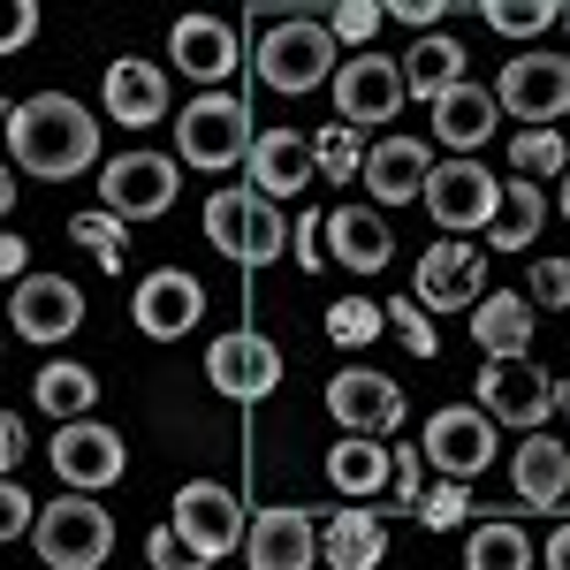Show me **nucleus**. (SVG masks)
Listing matches in <instances>:
<instances>
[{
    "label": "nucleus",
    "instance_id": "nucleus-1",
    "mask_svg": "<svg viewBox=\"0 0 570 570\" xmlns=\"http://www.w3.org/2000/svg\"><path fill=\"white\" fill-rule=\"evenodd\" d=\"M8 160H16L23 176H46V183L85 176L91 160H99V122H91V107H77L69 91L16 99V115H8Z\"/></svg>",
    "mask_w": 570,
    "mask_h": 570
},
{
    "label": "nucleus",
    "instance_id": "nucleus-2",
    "mask_svg": "<svg viewBox=\"0 0 570 570\" xmlns=\"http://www.w3.org/2000/svg\"><path fill=\"white\" fill-rule=\"evenodd\" d=\"M206 244H214L228 266L259 274V266L289 259V220H282V206L259 198L252 183H244V190H214V198H206Z\"/></svg>",
    "mask_w": 570,
    "mask_h": 570
},
{
    "label": "nucleus",
    "instance_id": "nucleus-3",
    "mask_svg": "<svg viewBox=\"0 0 570 570\" xmlns=\"http://www.w3.org/2000/svg\"><path fill=\"white\" fill-rule=\"evenodd\" d=\"M335 31H327V16H282V23H266L259 46H252V69H259V85L266 91H312V85H327L335 77Z\"/></svg>",
    "mask_w": 570,
    "mask_h": 570
},
{
    "label": "nucleus",
    "instance_id": "nucleus-4",
    "mask_svg": "<svg viewBox=\"0 0 570 570\" xmlns=\"http://www.w3.org/2000/svg\"><path fill=\"white\" fill-rule=\"evenodd\" d=\"M252 137H259L252 107H244L236 91L214 85V91H198V99L176 115V160L183 168H244Z\"/></svg>",
    "mask_w": 570,
    "mask_h": 570
},
{
    "label": "nucleus",
    "instance_id": "nucleus-5",
    "mask_svg": "<svg viewBox=\"0 0 570 570\" xmlns=\"http://www.w3.org/2000/svg\"><path fill=\"white\" fill-rule=\"evenodd\" d=\"M23 540L46 556V570H99L107 548H115V518L91 494H61V502H46L39 518H31Z\"/></svg>",
    "mask_w": 570,
    "mask_h": 570
},
{
    "label": "nucleus",
    "instance_id": "nucleus-6",
    "mask_svg": "<svg viewBox=\"0 0 570 570\" xmlns=\"http://www.w3.org/2000/svg\"><path fill=\"white\" fill-rule=\"evenodd\" d=\"M46 456H53V472H61V487L69 494H99V487H122V472H130V449H122V434L115 426H99V419H61L53 426V441H46Z\"/></svg>",
    "mask_w": 570,
    "mask_h": 570
},
{
    "label": "nucleus",
    "instance_id": "nucleus-7",
    "mask_svg": "<svg viewBox=\"0 0 570 570\" xmlns=\"http://www.w3.org/2000/svg\"><path fill=\"white\" fill-rule=\"evenodd\" d=\"M494 419H487L480 403H449V411H434L426 419V441H419V456H426V472H441V480L472 487L494 464Z\"/></svg>",
    "mask_w": 570,
    "mask_h": 570
},
{
    "label": "nucleus",
    "instance_id": "nucleus-8",
    "mask_svg": "<svg viewBox=\"0 0 570 570\" xmlns=\"http://www.w3.org/2000/svg\"><path fill=\"white\" fill-rule=\"evenodd\" d=\"M494 107L518 115L525 130H548L570 115V53H518L502 77H494Z\"/></svg>",
    "mask_w": 570,
    "mask_h": 570
},
{
    "label": "nucleus",
    "instance_id": "nucleus-9",
    "mask_svg": "<svg viewBox=\"0 0 570 570\" xmlns=\"http://www.w3.org/2000/svg\"><path fill=\"white\" fill-rule=\"evenodd\" d=\"M176 190H183V160H168V153H122V160L99 168V206L122 214V220L168 214Z\"/></svg>",
    "mask_w": 570,
    "mask_h": 570
},
{
    "label": "nucleus",
    "instance_id": "nucleus-10",
    "mask_svg": "<svg viewBox=\"0 0 570 570\" xmlns=\"http://www.w3.org/2000/svg\"><path fill=\"white\" fill-rule=\"evenodd\" d=\"M480 411L494 426H518V434H540L556 419V381L532 373L525 357H487L480 365Z\"/></svg>",
    "mask_w": 570,
    "mask_h": 570
},
{
    "label": "nucleus",
    "instance_id": "nucleus-11",
    "mask_svg": "<svg viewBox=\"0 0 570 570\" xmlns=\"http://www.w3.org/2000/svg\"><path fill=\"white\" fill-rule=\"evenodd\" d=\"M426 214H434V228H449V236H464V228H487L494 220V206H502V183L487 176L472 153H456V160H441V168H426Z\"/></svg>",
    "mask_w": 570,
    "mask_h": 570
},
{
    "label": "nucleus",
    "instance_id": "nucleus-12",
    "mask_svg": "<svg viewBox=\"0 0 570 570\" xmlns=\"http://www.w3.org/2000/svg\"><path fill=\"white\" fill-rule=\"evenodd\" d=\"M335 122H351V130H381L395 122V107H403V69H395L389 53H351V61H335Z\"/></svg>",
    "mask_w": 570,
    "mask_h": 570
},
{
    "label": "nucleus",
    "instance_id": "nucleus-13",
    "mask_svg": "<svg viewBox=\"0 0 570 570\" xmlns=\"http://www.w3.org/2000/svg\"><path fill=\"white\" fill-rule=\"evenodd\" d=\"M411 297L426 312H472L487 297V259L464 244V236H441L419 252V274H411Z\"/></svg>",
    "mask_w": 570,
    "mask_h": 570
},
{
    "label": "nucleus",
    "instance_id": "nucleus-14",
    "mask_svg": "<svg viewBox=\"0 0 570 570\" xmlns=\"http://www.w3.org/2000/svg\"><path fill=\"white\" fill-rule=\"evenodd\" d=\"M130 320H137V335H153V343H183L206 320V282L183 274V266H160V274H145L130 289Z\"/></svg>",
    "mask_w": 570,
    "mask_h": 570
},
{
    "label": "nucleus",
    "instance_id": "nucleus-15",
    "mask_svg": "<svg viewBox=\"0 0 570 570\" xmlns=\"http://www.w3.org/2000/svg\"><path fill=\"white\" fill-rule=\"evenodd\" d=\"M206 381L228 403H266V395L282 389V351L266 343L259 327H228L214 351H206Z\"/></svg>",
    "mask_w": 570,
    "mask_h": 570
},
{
    "label": "nucleus",
    "instance_id": "nucleus-16",
    "mask_svg": "<svg viewBox=\"0 0 570 570\" xmlns=\"http://www.w3.org/2000/svg\"><path fill=\"white\" fill-rule=\"evenodd\" d=\"M8 327H16L23 343H61V335L85 327V289H77L69 274H23V282L8 289Z\"/></svg>",
    "mask_w": 570,
    "mask_h": 570
},
{
    "label": "nucleus",
    "instance_id": "nucleus-17",
    "mask_svg": "<svg viewBox=\"0 0 570 570\" xmlns=\"http://www.w3.org/2000/svg\"><path fill=\"white\" fill-rule=\"evenodd\" d=\"M168 525H176L206 563H220V556H236V548H244V525H252V518H244V502H236L220 480H190L176 494V518H168Z\"/></svg>",
    "mask_w": 570,
    "mask_h": 570
},
{
    "label": "nucleus",
    "instance_id": "nucleus-18",
    "mask_svg": "<svg viewBox=\"0 0 570 570\" xmlns=\"http://www.w3.org/2000/svg\"><path fill=\"white\" fill-rule=\"evenodd\" d=\"M327 411H335L343 434L389 441L395 426H403V389H395L389 373H373V365H343V373L327 381Z\"/></svg>",
    "mask_w": 570,
    "mask_h": 570
},
{
    "label": "nucleus",
    "instance_id": "nucleus-19",
    "mask_svg": "<svg viewBox=\"0 0 570 570\" xmlns=\"http://www.w3.org/2000/svg\"><path fill=\"white\" fill-rule=\"evenodd\" d=\"M252 570H312L320 563V518L312 510H252L244 525V548H236Z\"/></svg>",
    "mask_w": 570,
    "mask_h": 570
},
{
    "label": "nucleus",
    "instance_id": "nucleus-20",
    "mask_svg": "<svg viewBox=\"0 0 570 570\" xmlns=\"http://www.w3.org/2000/svg\"><path fill=\"white\" fill-rule=\"evenodd\" d=\"M168 61H176L183 77H198V85H220V77H236V61H244V31H228L220 16H176Z\"/></svg>",
    "mask_w": 570,
    "mask_h": 570
},
{
    "label": "nucleus",
    "instance_id": "nucleus-21",
    "mask_svg": "<svg viewBox=\"0 0 570 570\" xmlns=\"http://www.w3.org/2000/svg\"><path fill=\"white\" fill-rule=\"evenodd\" d=\"M244 168H252V190L259 198H297L320 168H312V137L305 130H259L252 137V153H244Z\"/></svg>",
    "mask_w": 570,
    "mask_h": 570
},
{
    "label": "nucleus",
    "instance_id": "nucleus-22",
    "mask_svg": "<svg viewBox=\"0 0 570 570\" xmlns=\"http://www.w3.org/2000/svg\"><path fill=\"white\" fill-rule=\"evenodd\" d=\"M426 137H381V145H365V190H373V206H411L419 190H426Z\"/></svg>",
    "mask_w": 570,
    "mask_h": 570
},
{
    "label": "nucleus",
    "instance_id": "nucleus-23",
    "mask_svg": "<svg viewBox=\"0 0 570 570\" xmlns=\"http://www.w3.org/2000/svg\"><path fill=\"white\" fill-rule=\"evenodd\" d=\"M320 244H327V259L351 266V274H381L395 259V228L381 214H365V206H335L327 228H320Z\"/></svg>",
    "mask_w": 570,
    "mask_h": 570
},
{
    "label": "nucleus",
    "instance_id": "nucleus-24",
    "mask_svg": "<svg viewBox=\"0 0 570 570\" xmlns=\"http://www.w3.org/2000/svg\"><path fill=\"white\" fill-rule=\"evenodd\" d=\"M426 107H434V137L449 145V153H480L487 137L502 130V107H494V91L472 85V77H464V85H449L441 99H426Z\"/></svg>",
    "mask_w": 570,
    "mask_h": 570
},
{
    "label": "nucleus",
    "instance_id": "nucleus-25",
    "mask_svg": "<svg viewBox=\"0 0 570 570\" xmlns=\"http://www.w3.org/2000/svg\"><path fill=\"white\" fill-rule=\"evenodd\" d=\"M381 556H389V525L373 518V502H343L320 525V563L327 570H373Z\"/></svg>",
    "mask_w": 570,
    "mask_h": 570
},
{
    "label": "nucleus",
    "instance_id": "nucleus-26",
    "mask_svg": "<svg viewBox=\"0 0 570 570\" xmlns=\"http://www.w3.org/2000/svg\"><path fill=\"white\" fill-rule=\"evenodd\" d=\"M107 115H115L122 130H153V122L168 115V77H160L153 61H115V69H107Z\"/></svg>",
    "mask_w": 570,
    "mask_h": 570
},
{
    "label": "nucleus",
    "instance_id": "nucleus-27",
    "mask_svg": "<svg viewBox=\"0 0 570 570\" xmlns=\"http://www.w3.org/2000/svg\"><path fill=\"white\" fill-rule=\"evenodd\" d=\"M472 343H480L487 357H525L532 351V297L487 289L480 305H472Z\"/></svg>",
    "mask_w": 570,
    "mask_h": 570
},
{
    "label": "nucleus",
    "instance_id": "nucleus-28",
    "mask_svg": "<svg viewBox=\"0 0 570 570\" xmlns=\"http://www.w3.org/2000/svg\"><path fill=\"white\" fill-rule=\"evenodd\" d=\"M327 487L343 494V502H373V494H389V449L373 434H343L327 449Z\"/></svg>",
    "mask_w": 570,
    "mask_h": 570
},
{
    "label": "nucleus",
    "instance_id": "nucleus-29",
    "mask_svg": "<svg viewBox=\"0 0 570 570\" xmlns=\"http://www.w3.org/2000/svg\"><path fill=\"white\" fill-rule=\"evenodd\" d=\"M570 494V449L548 434H525V449H518V502L525 510H556Z\"/></svg>",
    "mask_w": 570,
    "mask_h": 570
},
{
    "label": "nucleus",
    "instance_id": "nucleus-30",
    "mask_svg": "<svg viewBox=\"0 0 570 570\" xmlns=\"http://www.w3.org/2000/svg\"><path fill=\"white\" fill-rule=\"evenodd\" d=\"M395 69H403V91H419V99H441L449 85H464V46L449 39V31H419V46H411Z\"/></svg>",
    "mask_w": 570,
    "mask_h": 570
},
{
    "label": "nucleus",
    "instance_id": "nucleus-31",
    "mask_svg": "<svg viewBox=\"0 0 570 570\" xmlns=\"http://www.w3.org/2000/svg\"><path fill=\"white\" fill-rule=\"evenodd\" d=\"M540 220H548V190L532 176L502 183V206H494V220H487V244L494 252H525L532 236H540Z\"/></svg>",
    "mask_w": 570,
    "mask_h": 570
},
{
    "label": "nucleus",
    "instance_id": "nucleus-32",
    "mask_svg": "<svg viewBox=\"0 0 570 570\" xmlns=\"http://www.w3.org/2000/svg\"><path fill=\"white\" fill-rule=\"evenodd\" d=\"M464 570H532V540L510 518H480L464 532Z\"/></svg>",
    "mask_w": 570,
    "mask_h": 570
},
{
    "label": "nucleus",
    "instance_id": "nucleus-33",
    "mask_svg": "<svg viewBox=\"0 0 570 570\" xmlns=\"http://www.w3.org/2000/svg\"><path fill=\"white\" fill-rule=\"evenodd\" d=\"M31 403H39V411H53V419H85L91 403H99V381H91L85 365L53 357V365H39V381H31Z\"/></svg>",
    "mask_w": 570,
    "mask_h": 570
},
{
    "label": "nucleus",
    "instance_id": "nucleus-34",
    "mask_svg": "<svg viewBox=\"0 0 570 570\" xmlns=\"http://www.w3.org/2000/svg\"><path fill=\"white\" fill-rule=\"evenodd\" d=\"M381 327H389V312L373 305V297H335V305H327V343H335V351H373Z\"/></svg>",
    "mask_w": 570,
    "mask_h": 570
},
{
    "label": "nucleus",
    "instance_id": "nucleus-35",
    "mask_svg": "<svg viewBox=\"0 0 570 570\" xmlns=\"http://www.w3.org/2000/svg\"><path fill=\"white\" fill-rule=\"evenodd\" d=\"M69 236L85 244L91 259L107 266V274H122V252H130V228H122V214H107V206H91V214L69 220Z\"/></svg>",
    "mask_w": 570,
    "mask_h": 570
},
{
    "label": "nucleus",
    "instance_id": "nucleus-36",
    "mask_svg": "<svg viewBox=\"0 0 570 570\" xmlns=\"http://www.w3.org/2000/svg\"><path fill=\"white\" fill-rule=\"evenodd\" d=\"M510 168H518V176H563L570 168V145H563V130H556V122H548V130H518L510 137Z\"/></svg>",
    "mask_w": 570,
    "mask_h": 570
},
{
    "label": "nucleus",
    "instance_id": "nucleus-37",
    "mask_svg": "<svg viewBox=\"0 0 570 570\" xmlns=\"http://www.w3.org/2000/svg\"><path fill=\"white\" fill-rule=\"evenodd\" d=\"M312 168L327 183H357V168H365V145H357L351 122H327V130H312Z\"/></svg>",
    "mask_w": 570,
    "mask_h": 570
},
{
    "label": "nucleus",
    "instance_id": "nucleus-38",
    "mask_svg": "<svg viewBox=\"0 0 570 570\" xmlns=\"http://www.w3.org/2000/svg\"><path fill=\"white\" fill-rule=\"evenodd\" d=\"M487 31H502V39H540L548 23H556V0H480Z\"/></svg>",
    "mask_w": 570,
    "mask_h": 570
},
{
    "label": "nucleus",
    "instance_id": "nucleus-39",
    "mask_svg": "<svg viewBox=\"0 0 570 570\" xmlns=\"http://www.w3.org/2000/svg\"><path fill=\"white\" fill-rule=\"evenodd\" d=\"M381 312H389V327H395V335H403V351H411V357H434V351H441L434 320H426V305H419L411 289H403V297H389V305H381Z\"/></svg>",
    "mask_w": 570,
    "mask_h": 570
},
{
    "label": "nucleus",
    "instance_id": "nucleus-40",
    "mask_svg": "<svg viewBox=\"0 0 570 570\" xmlns=\"http://www.w3.org/2000/svg\"><path fill=\"white\" fill-rule=\"evenodd\" d=\"M381 23H389V16H381V0H335V8H327L335 46H357V53L373 46V31H381Z\"/></svg>",
    "mask_w": 570,
    "mask_h": 570
},
{
    "label": "nucleus",
    "instance_id": "nucleus-41",
    "mask_svg": "<svg viewBox=\"0 0 570 570\" xmlns=\"http://www.w3.org/2000/svg\"><path fill=\"white\" fill-rule=\"evenodd\" d=\"M145 563H153V570H214V563H206V556H198V548H190L176 525L145 532Z\"/></svg>",
    "mask_w": 570,
    "mask_h": 570
},
{
    "label": "nucleus",
    "instance_id": "nucleus-42",
    "mask_svg": "<svg viewBox=\"0 0 570 570\" xmlns=\"http://www.w3.org/2000/svg\"><path fill=\"white\" fill-rule=\"evenodd\" d=\"M419 472H426L419 449H389V502H395V510H419V494H426Z\"/></svg>",
    "mask_w": 570,
    "mask_h": 570
},
{
    "label": "nucleus",
    "instance_id": "nucleus-43",
    "mask_svg": "<svg viewBox=\"0 0 570 570\" xmlns=\"http://www.w3.org/2000/svg\"><path fill=\"white\" fill-rule=\"evenodd\" d=\"M411 518H426V525H464V518H472V494H464L456 480H441L434 494H419V510H411Z\"/></svg>",
    "mask_w": 570,
    "mask_h": 570
},
{
    "label": "nucleus",
    "instance_id": "nucleus-44",
    "mask_svg": "<svg viewBox=\"0 0 570 570\" xmlns=\"http://www.w3.org/2000/svg\"><path fill=\"white\" fill-rule=\"evenodd\" d=\"M31 31H39V0H0V61L23 53Z\"/></svg>",
    "mask_w": 570,
    "mask_h": 570
},
{
    "label": "nucleus",
    "instance_id": "nucleus-45",
    "mask_svg": "<svg viewBox=\"0 0 570 570\" xmlns=\"http://www.w3.org/2000/svg\"><path fill=\"white\" fill-rule=\"evenodd\" d=\"M320 228H327V214H312V206H305L297 220H289V259L305 266V274H312L320 259H327V244H320Z\"/></svg>",
    "mask_w": 570,
    "mask_h": 570
},
{
    "label": "nucleus",
    "instance_id": "nucleus-46",
    "mask_svg": "<svg viewBox=\"0 0 570 570\" xmlns=\"http://www.w3.org/2000/svg\"><path fill=\"white\" fill-rule=\"evenodd\" d=\"M525 289H532V305H570V259H540L525 274Z\"/></svg>",
    "mask_w": 570,
    "mask_h": 570
},
{
    "label": "nucleus",
    "instance_id": "nucleus-47",
    "mask_svg": "<svg viewBox=\"0 0 570 570\" xmlns=\"http://www.w3.org/2000/svg\"><path fill=\"white\" fill-rule=\"evenodd\" d=\"M31 518H39V502H31L16 480H0V540H23V532H31Z\"/></svg>",
    "mask_w": 570,
    "mask_h": 570
},
{
    "label": "nucleus",
    "instance_id": "nucleus-48",
    "mask_svg": "<svg viewBox=\"0 0 570 570\" xmlns=\"http://www.w3.org/2000/svg\"><path fill=\"white\" fill-rule=\"evenodd\" d=\"M381 16H395V23H411V31H441L449 0H381Z\"/></svg>",
    "mask_w": 570,
    "mask_h": 570
},
{
    "label": "nucleus",
    "instance_id": "nucleus-49",
    "mask_svg": "<svg viewBox=\"0 0 570 570\" xmlns=\"http://www.w3.org/2000/svg\"><path fill=\"white\" fill-rule=\"evenodd\" d=\"M23 449H31V434H23V419L16 411H0V480L23 464Z\"/></svg>",
    "mask_w": 570,
    "mask_h": 570
},
{
    "label": "nucleus",
    "instance_id": "nucleus-50",
    "mask_svg": "<svg viewBox=\"0 0 570 570\" xmlns=\"http://www.w3.org/2000/svg\"><path fill=\"white\" fill-rule=\"evenodd\" d=\"M23 274H31V244L16 228H0V282H23Z\"/></svg>",
    "mask_w": 570,
    "mask_h": 570
},
{
    "label": "nucleus",
    "instance_id": "nucleus-51",
    "mask_svg": "<svg viewBox=\"0 0 570 570\" xmlns=\"http://www.w3.org/2000/svg\"><path fill=\"white\" fill-rule=\"evenodd\" d=\"M548 570H570V518H563V532H548Z\"/></svg>",
    "mask_w": 570,
    "mask_h": 570
},
{
    "label": "nucleus",
    "instance_id": "nucleus-52",
    "mask_svg": "<svg viewBox=\"0 0 570 570\" xmlns=\"http://www.w3.org/2000/svg\"><path fill=\"white\" fill-rule=\"evenodd\" d=\"M8 206H16V168H0V220H8Z\"/></svg>",
    "mask_w": 570,
    "mask_h": 570
},
{
    "label": "nucleus",
    "instance_id": "nucleus-53",
    "mask_svg": "<svg viewBox=\"0 0 570 570\" xmlns=\"http://www.w3.org/2000/svg\"><path fill=\"white\" fill-rule=\"evenodd\" d=\"M556 411H563V419H570V381H556Z\"/></svg>",
    "mask_w": 570,
    "mask_h": 570
},
{
    "label": "nucleus",
    "instance_id": "nucleus-54",
    "mask_svg": "<svg viewBox=\"0 0 570 570\" xmlns=\"http://www.w3.org/2000/svg\"><path fill=\"white\" fill-rule=\"evenodd\" d=\"M556 23H563V31H570V0H556Z\"/></svg>",
    "mask_w": 570,
    "mask_h": 570
},
{
    "label": "nucleus",
    "instance_id": "nucleus-55",
    "mask_svg": "<svg viewBox=\"0 0 570 570\" xmlns=\"http://www.w3.org/2000/svg\"><path fill=\"white\" fill-rule=\"evenodd\" d=\"M8 115H16V107H8V99H0V137H8Z\"/></svg>",
    "mask_w": 570,
    "mask_h": 570
},
{
    "label": "nucleus",
    "instance_id": "nucleus-56",
    "mask_svg": "<svg viewBox=\"0 0 570 570\" xmlns=\"http://www.w3.org/2000/svg\"><path fill=\"white\" fill-rule=\"evenodd\" d=\"M563 220H570V168H563Z\"/></svg>",
    "mask_w": 570,
    "mask_h": 570
}]
</instances>
